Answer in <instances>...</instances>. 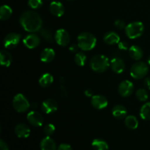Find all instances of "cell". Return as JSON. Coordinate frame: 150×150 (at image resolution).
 <instances>
[{"instance_id":"1","label":"cell","mask_w":150,"mask_h":150,"mask_svg":"<svg viewBox=\"0 0 150 150\" xmlns=\"http://www.w3.org/2000/svg\"><path fill=\"white\" fill-rule=\"evenodd\" d=\"M19 22L21 27L28 32H40L42 29V18L38 13L33 10H28L22 13Z\"/></svg>"},{"instance_id":"2","label":"cell","mask_w":150,"mask_h":150,"mask_svg":"<svg viewBox=\"0 0 150 150\" xmlns=\"http://www.w3.org/2000/svg\"><path fill=\"white\" fill-rule=\"evenodd\" d=\"M78 45L82 51H91L97 44V39L95 35L89 32H82L78 36Z\"/></svg>"},{"instance_id":"3","label":"cell","mask_w":150,"mask_h":150,"mask_svg":"<svg viewBox=\"0 0 150 150\" xmlns=\"http://www.w3.org/2000/svg\"><path fill=\"white\" fill-rule=\"evenodd\" d=\"M91 69L96 73H103L110 66V61L108 58L102 54L95 55L89 62Z\"/></svg>"},{"instance_id":"4","label":"cell","mask_w":150,"mask_h":150,"mask_svg":"<svg viewBox=\"0 0 150 150\" xmlns=\"http://www.w3.org/2000/svg\"><path fill=\"white\" fill-rule=\"evenodd\" d=\"M125 34L130 39H136L144 32V25L141 21H135L127 25L125 29Z\"/></svg>"},{"instance_id":"5","label":"cell","mask_w":150,"mask_h":150,"mask_svg":"<svg viewBox=\"0 0 150 150\" xmlns=\"http://www.w3.org/2000/svg\"><path fill=\"white\" fill-rule=\"evenodd\" d=\"M149 67L144 62H138L132 65L130 68V76L134 79H142L146 76Z\"/></svg>"},{"instance_id":"6","label":"cell","mask_w":150,"mask_h":150,"mask_svg":"<svg viewBox=\"0 0 150 150\" xmlns=\"http://www.w3.org/2000/svg\"><path fill=\"white\" fill-rule=\"evenodd\" d=\"M13 105L17 112H26L30 107L29 101L22 94H17L13 100Z\"/></svg>"},{"instance_id":"7","label":"cell","mask_w":150,"mask_h":150,"mask_svg":"<svg viewBox=\"0 0 150 150\" xmlns=\"http://www.w3.org/2000/svg\"><path fill=\"white\" fill-rule=\"evenodd\" d=\"M21 38V36L18 33L11 32V33L7 34L4 37V40H3L4 48L7 49H13V48H16L18 45Z\"/></svg>"},{"instance_id":"8","label":"cell","mask_w":150,"mask_h":150,"mask_svg":"<svg viewBox=\"0 0 150 150\" xmlns=\"http://www.w3.org/2000/svg\"><path fill=\"white\" fill-rule=\"evenodd\" d=\"M54 40L60 46H67L70 42V35L65 29H59L54 35Z\"/></svg>"},{"instance_id":"9","label":"cell","mask_w":150,"mask_h":150,"mask_svg":"<svg viewBox=\"0 0 150 150\" xmlns=\"http://www.w3.org/2000/svg\"><path fill=\"white\" fill-rule=\"evenodd\" d=\"M134 90V86L131 81L125 80L120 83L118 87V92L122 97L127 98L132 95Z\"/></svg>"},{"instance_id":"10","label":"cell","mask_w":150,"mask_h":150,"mask_svg":"<svg viewBox=\"0 0 150 150\" xmlns=\"http://www.w3.org/2000/svg\"><path fill=\"white\" fill-rule=\"evenodd\" d=\"M23 42L26 48L33 49L37 48L40 43V38L35 34H30L25 37L23 40Z\"/></svg>"},{"instance_id":"11","label":"cell","mask_w":150,"mask_h":150,"mask_svg":"<svg viewBox=\"0 0 150 150\" xmlns=\"http://www.w3.org/2000/svg\"><path fill=\"white\" fill-rule=\"evenodd\" d=\"M28 122L34 127H40L43 123V118L39 112L36 111H31L27 114Z\"/></svg>"},{"instance_id":"12","label":"cell","mask_w":150,"mask_h":150,"mask_svg":"<svg viewBox=\"0 0 150 150\" xmlns=\"http://www.w3.org/2000/svg\"><path fill=\"white\" fill-rule=\"evenodd\" d=\"M92 106L98 110H102L106 108L108 105V100L103 95H93L91 100Z\"/></svg>"},{"instance_id":"13","label":"cell","mask_w":150,"mask_h":150,"mask_svg":"<svg viewBox=\"0 0 150 150\" xmlns=\"http://www.w3.org/2000/svg\"><path fill=\"white\" fill-rule=\"evenodd\" d=\"M42 111L45 114H50L54 113L58 108V104L53 99H46L42 102L41 105Z\"/></svg>"},{"instance_id":"14","label":"cell","mask_w":150,"mask_h":150,"mask_svg":"<svg viewBox=\"0 0 150 150\" xmlns=\"http://www.w3.org/2000/svg\"><path fill=\"white\" fill-rule=\"evenodd\" d=\"M110 67H111V70L114 73L120 74L124 72L125 69V64L124 61L120 57H114L110 61Z\"/></svg>"},{"instance_id":"15","label":"cell","mask_w":150,"mask_h":150,"mask_svg":"<svg viewBox=\"0 0 150 150\" xmlns=\"http://www.w3.org/2000/svg\"><path fill=\"white\" fill-rule=\"evenodd\" d=\"M15 133L16 136L21 139H26L28 138L30 135V129L29 126L26 125V124H21L17 125L15 127Z\"/></svg>"},{"instance_id":"16","label":"cell","mask_w":150,"mask_h":150,"mask_svg":"<svg viewBox=\"0 0 150 150\" xmlns=\"http://www.w3.org/2000/svg\"><path fill=\"white\" fill-rule=\"evenodd\" d=\"M50 11L51 14L56 17H61L64 13V7L61 2L59 1H53L50 4Z\"/></svg>"},{"instance_id":"17","label":"cell","mask_w":150,"mask_h":150,"mask_svg":"<svg viewBox=\"0 0 150 150\" xmlns=\"http://www.w3.org/2000/svg\"><path fill=\"white\" fill-rule=\"evenodd\" d=\"M104 42L110 45H116L120 42V37L114 32H108L103 37Z\"/></svg>"},{"instance_id":"18","label":"cell","mask_w":150,"mask_h":150,"mask_svg":"<svg viewBox=\"0 0 150 150\" xmlns=\"http://www.w3.org/2000/svg\"><path fill=\"white\" fill-rule=\"evenodd\" d=\"M54 57H55V52H54V50L52 49V48H45L44 50H42L40 54V60L45 63L52 62L54 60Z\"/></svg>"},{"instance_id":"19","label":"cell","mask_w":150,"mask_h":150,"mask_svg":"<svg viewBox=\"0 0 150 150\" xmlns=\"http://www.w3.org/2000/svg\"><path fill=\"white\" fill-rule=\"evenodd\" d=\"M112 114L115 118L122 120L127 117V111L125 106L122 105H116L112 108Z\"/></svg>"},{"instance_id":"20","label":"cell","mask_w":150,"mask_h":150,"mask_svg":"<svg viewBox=\"0 0 150 150\" xmlns=\"http://www.w3.org/2000/svg\"><path fill=\"white\" fill-rule=\"evenodd\" d=\"M41 150H57V145L50 136L44 138L40 143Z\"/></svg>"},{"instance_id":"21","label":"cell","mask_w":150,"mask_h":150,"mask_svg":"<svg viewBox=\"0 0 150 150\" xmlns=\"http://www.w3.org/2000/svg\"><path fill=\"white\" fill-rule=\"evenodd\" d=\"M128 53L130 57L134 60H139L143 57L144 52L142 48L138 45H132L128 49Z\"/></svg>"},{"instance_id":"22","label":"cell","mask_w":150,"mask_h":150,"mask_svg":"<svg viewBox=\"0 0 150 150\" xmlns=\"http://www.w3.org/2000/svg\"><path fill=\"white\" fill-rule=\"evenodd\" d=\"M12 61H13V57L12 55L8 52L2 50L0 53V62L1 64L4 67H9L11 64Z\"/></svg>"},{"instance_id":"23","label":"cell","mask_w":150,"mask_h":150,"mask_svg":"<svg viewBox=\"0 0 150 150\" xmlns=\"http://www.w3.org/2000/svg\"><path fill=\"white\" fill-rule=\"evenodd\" d=\"M54 82V77L50 73H44L39 79V84L42 87H48Z\"/></svg>"},{"instance_id":"24","label":"cell","mask_w":150,"mask_h":150,"mask_svg":"<svg viewBox=\"0 0 150 150\" xmlns=\"http://www.w3.org/2000/svg\"><path fill=\"white\" fill-rule=\"evenodd\" d=\"M125 124L127 128L130 129V130H135L139 126V122L136 117L133 115H129L125 117Z\"/></svg>"},{"instance_id":"25","label":"cell","mask_w":150,"mask_h":150,"mask_svg":"<svg viewBox=\"0 0 150 150\" xmlns=\"http://www.w3.org/2000/svg\"><path fill=\"white\" fill-rule=\"evenodd\" d=\"M13 13L11 7L8 5H2L0 8V19L1 21H6L10 18Z\"/></svg>"},{"instance_id":"26","label":"cell","mask_w":150,"mask_h":150,"mask_svg":"<svg viewBox=\"0 0 150 150\" xmlns=\"http://www.w3.org/2000/svg\"><path fill=\"white\" fill-rule=\"evenodd\" d=\"M92 147L95 150H108V144L105 141L101 139H96L92 143Z\"/></svg>"},{"instance_id":"27","label":"cell","mask_w":150,"mask_h":150,"mask_svg":"<svg viewBox=\"0 0 150 150\" xmlns=\"http://www.w3.org/2000/svg\"><path fill=\"white\" fill-rule=\"evenodd\" d=\"M140 116L144 120H150V102L142 105L140 110Z\"/></svg>"},{"instance_id":"28","label":"cell","mask_w":150,"mask_h":150,"mask_svg":"<svg viewBox=\"0 0 150 150\" xmlns=\"http://www.w3.org/2000/svg\"><path fill=\"white\" fill-rule=\"evenodd\" d=\"M40 34L41 37L45 40V41L49 42H52L54 40V36L53 35L52 32L49 29L47 28H42L40 30Z\"/></svg>"},{"instance_id":"29","label":"cell","mask_w":150,"mask_h":150,"mask_svg":"<svg viewBox=\"0 0 150 150\" xmlns=\"http://www.w3.org/2000/svg\"><path fill=\"white\" fill-rule=\"evenodd\" d=\"M74 60L77 65L82 67V66L85 65V64H86V56L83 52H78L75 55Z\"/></svg>"},{"instance_id":"30","label":"cell","mask_w":150,"mask_h":150,"mask_svg":"<svg viewBox=\"0 0 150 150\" xmlns=\"http://www.w3.org/2000/svg\"><path fill=\"white\" fill-rule=\"evenodd\" d=\"M136 98H138V100L140 101H146L148 99V93L146 92V89H138L137 92L136 93Z\"/></svg>"},{"instance_id":"31","label":"cell","mask_w":150,"mask_h":150,"mask_svg":"<svg viewBox=\"0 0 150 150\" xmlns=\"http://www.w3.org/2000/svg\"><path fill=\"white\" fill-rule=\"evenodd\" d=\"M43 132L46 136H51L55 132V126L52 124H48L44 127Z\"/></svg>"},{"instance_id":"32","label":"cell","mask_w":150,"mask_h":150,"mask_svg":"<svg viewBox=\"0 0 150 150\" xmlns=\"http://www.w3.org/2000/svg\"><path fill=\"white\" fill-rule=\"evenodd\" d=\"M28 5L32 9L36 10V9L40 8L42 5V0H29Z\"/></svg>"},{"instance_id":"33","label":"cell","mask_w":150,"mask_h":150,"mask_svg":"<svg viewBox=\"0 0 150 150\" xmlns=\"http://www.w3.org/2000/svg\"><path fill=\"white\" fill-rule=\"evenodd\" d=\"M114 26H115L117 28H118L119 29H125L126 27L125 23L124 21L120 20V19L117 20L115 22H114Z\"/></svg>"},{"instance_id":"34","label":"cell","mask_w":150,"mask_h":150,"mask_svg":"<svg viewBox=\"0 0 150 150\" xmlns=\"http://www.w3.org/2000/svg\"><path fill=\"white\" fill-rule=\"evenodd\" d=\"M118 47L120 50H122V51H127L129 48V45L127 42H125V41H122L118 43Z\"/></svg>"},{"instance_id":"35","label":"cell","mask_w":150,"mask_h":150,"mask_svg":"<svg viewBox=\"0 0 150 150\" xmlns=\"http://www.w3.org/2000/svg\"><path fill=\"white\" fill-rule=\"evenodd\" d=\"M58 150H73L70 145L67 144H61L59 146Z\"/></svg>"},{"instance_id":"36","label":"cell","mask_w":150,"mask_h":150,"mask_svg":"<svg viewBox=\"0 0 150 150\" xmlns=\"http://www.w3.org/2000/svg\"><path fill=\"white\" fill-rule=\"evenodd\" d=\"M0 150H9L8 145L2 139L0 140Z\"/></svg>"},{"instance_id":"37","label":"cell","mask_w":150,"mask_h":150,"mask_svg":"<svg viewBox=\"0 0 150 150\" xmlns=\"http://www.w3.org/2000/svg\"><path fill=\"white\" fill-rule=\"evenodd\" d=\"M79 49H80V48H79L78 44L77 45H76V44H73V45H71L70 47H69V50H70V52L72 53H78Z\"/></svg>"},{"instance_id":"38","label":"cell","mask_w":150,"mask_h":150,"mask_svg":"<svg viewBox=\"0 0 150 150\" xmlns=\"http://www.w3.org/2000/svg\"><path fill=\"white\" fill-rule=\"evenodd\" d=\"M144 84L147 89H150V77H147L144 81Z\"/></svg>"},{"instance_id":"39","label":"cell","mask_w":150,"mask_h":150,"mask_svg":"<svg viewBox=\"0 0 150 150\" xmlns=\"http://www.w3.org/2000/svg\"><path fill=\"white\" fill-rule=\"evenodd\" d=\"M84 94L86 97H91V98L93 97V91L90 89H86V90L84 92Z\"/></svg>"},{"instance_id":"40","label":"cell","mask_w":150,"mask_h":150,"mask_svg":"<svg viewBox=\"0 0 150 150\" xmlns=\"http://www.w3.org/2000/svg\"><path fill=\"white\" fill-rule=\"evenodd\" d=\"M147 62H148V64H150V56L149 57H148V59H147Z\"/></svg>"},{"instance_id":"41","label":"cell","mask_w":150,"mask_h":150,"mask_svg":"<svg viewBox=\"0 0 150 150\" xmlns=\"http://www.w3.org/2000/svg\"><path fill=\"white\" fill-rule=\"evenodd\" d=\"M68 1H74V0H68Z\"/></svg>"}]
</instances>
